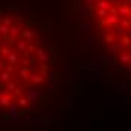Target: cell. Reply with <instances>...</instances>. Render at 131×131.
Segmentation results:
<instances>
[{
    "label": "cell",
    "instance_id": "6da1fadb",
    "mask_svg": "<svg viewBox=\"0 0 131 131\" xmlns=\"http://www.w3.org/2000/svg\"><path fill=\"white\" fill-rule=\"evenodd\" d=\"M18 24L20 18L8 33H5V27H2L3 38L0 36V93H3L2 101L8 105L29 101L32 92L36 91L38 83L42 80V75L33 71H44L42 60L38 62V59H44L42 50H38L41 42L27 51V47L36 41V30H29L30 26L23 27L20 39H15Z\"/></svg>",
    "mask_w": 131,
    "mask_h": 131
}]
</instances>
